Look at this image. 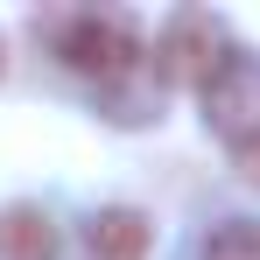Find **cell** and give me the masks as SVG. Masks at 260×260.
I'll list each match as a JSON object with an SVG mask.
<instances>
[{"label": "cell", "mask_w": 260, "mask_h": 260, "mask_svg": "<svg viewBox=\"0 0 260 260\" xmlns=\"http://www.w3.org/2000/svg\"><path fill=\"white\" fill-rule=\"evenodd\" d=\"M36 43H49V56L63 71H78L99 99H106V120L141 127L155 113V56L141 21L120 7H49L36 14Z\"/></svg>", "instance_id": "obj_1"}, {"label": "cell", "mask_w": 260, "mask_h": 260, "mask_svg": "<svg viewBox=\"0 0 260 260\" xmlns=\"http://www.w3.org/2000/svg\"><path fill=\"white\" fill-rule=\"evenodd\" d=\"M232 28H225V14L211 7H176L169 21H162V36H155V71L183 91H204L225 71V56H232Z\"/></svg>", "instance_id": "obj_2"}, {"label": "cell", "mask_w": 260, "mask_h": 260, "mask_svg": "<svg viewBox=\"0 0 260 260\" xmlns=\"http://www.w3.org/2000/svg\"><path fill=\"white\" fill-rule=\"evenodd\" d=\"M197 106H204V127H211L225 148H246L260 134V56L253 49H232L225 71L197 91Z\"/></svg>", "instance_id": "obj_3"}, {"label": "cell", "mask_w": 260, "mask_h": 260, "mask_svg": "<svg viewBox=\"0 0 260 260\" xmlns=\"http://www.w3.org/2000/svg\"><path fill=\"white\" fill-rule=\"evenodd\" d=\"M56 253H63V239H56L43 204H7L0 211V260H56Z\"/></svg>", "instance_id": "obj_4"}, {"label": "cell", "mask_w": 260, "mask_h": 260, "mask_svg": "<svg viewBox=\"0 0 260 260\" xmlns=\"http://www.w3.org/2000/svg\"><path fill=\"white\" fill-rule=\"evenodd\" d=\"M91 260H148V246H155V225L141 211H127V204H113V211L91 218Z\"/></svg>", "instance_id": "obj_5"}, {"label": "cell", "mask_w": 260, "mask_h": 260, "mask_svg": "<svg viewBox=\"0 0 260 260\" xmlns=\"http://www.w3.org/2000/svg\"><path fill=\"white\" fill-rule=\"evenodd\" d=\"M197 260H260V225H253V218L218 225L211 239H204V253H197Z\"/></svg>", "instance_id": "obj_6"}, {"label": "cell", "mask_w": 260, "mask_h": 260, "mask_svg": "<svg viewBox=\"0 0 260 260\" xmlns=\"http://www.w3.org/2000/svg\"><path fill=\"white\" fill-rule=\"evenodd\" d=\"M232 162H239V176H246V183L260 190V134L246 141V148H232Z\"/></svg>", "instance_id": "obj_7"}, {"label": "cell", "mask_w": 260, "mask_h": 260, "mask_svg": "<svg viewBox=\"0 0 260 260\" xmlns=\"http://www.w3.org/2000/svg\"><path fill=\"white\" fill-rule=\"evenodd\" d=\"M0 63H7V49H0Z\"/></svg>", "instance_id": "obj_8"}]
</instances>
